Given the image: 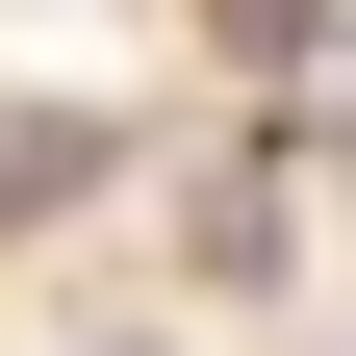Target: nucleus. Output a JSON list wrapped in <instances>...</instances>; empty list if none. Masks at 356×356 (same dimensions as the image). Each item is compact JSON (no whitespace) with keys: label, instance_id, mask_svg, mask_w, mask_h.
<instances>
[{"label":"nucleus","instance_id":"nucleus-1","mask_svg":"<svg viewBox=\"0 0 356 356\" xmlns=\"http://www.w3.org/2000/svg\"><path fill=\"white\" fill-rule=\"evenodd\" d=\"M102 178H127V153H102L76 102H0V229H26V204H102Z\"/></svg>","mask_w":356,"mask_h":356},{"label":"nucleus","instance_id":"nucleus-2","mask_svg":"<svg viewBox=\"0 0 356 356\" xmlns=\"http://www.w3.org/2000/svg\"><path fill=\"white\" fill-rule=\"evenodd\" d=\"M204 26H229V76H305L331 51V0H204Z\"/></svg>","mask_w":356,"mask_h":356}]
</instances>
